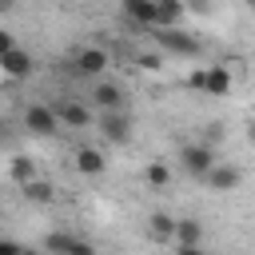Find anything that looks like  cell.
I'll return each instance as SVG.
<instances>
[{"mask_svg":"<svg viewBox=\"0 0 255 255\" xmlns=\"http://www.w3.org/2000/svg\"><path fill=\"white\" fill-rule=\"evenodd\" d=\"M147 36H151V44H155L163 56H183V60H191V56L203 52V44H199L191 32H183V28H151Z\"/></svg>","mask_w":255,"mask_h":255,"instance_id":"6da1fadb","label":"cell"},{"mask_svg":"<svg viewBox=\"0 0 255 255\" xmlns=\"http://www.w3.org/2000/svg\"><path fill=\"white\" fill-rule=\"evenodd\" d=\"M96 131L112 147L131 143V112H96Z\"/></svg>","mask_w":255,"mask_h":255,"instance_id":"7a4b0ae2","label":"cell"},{"mask_svg":"<svg viewBox=\"0 0 255 255\" xmlns=\"http://www.w3.org/2000/svg\"><path fill=\"white\" fill-rule=\"evenodd\" d=\"M219 159H215V147L211 143H203V139H195V143H183L179 147V167L191 175V179H199L203 183V175L215 167Z\"/></svg>","mask_w":255,"mask_h":255,"instance_id":"3957f363","label":"cell"},{"mask_svg":"<svg viewBox=\"0 0 255 255\" xmlns=\"http://www.w3.org/2000/svg\"><path fill=\"white\" fill-rule=\"evenodd\" d=\"M92 108L96 112H131V100L120 84L100 76V80H92Z\"/></svg>","mask_w":255,"mask_h":255,"instance_id":"277c9868","label":"cell"},{"mask_svg":"<svg viewBox=\"0 0 255 255\" xmlns=\"http://www.w3.org/2000/svg\"><path fill=\"white\" fill-rule=\"evenodd\" d=\"M56 116H60V128H72V131H84V128H96V108L84 104V100H60L52 104Z\"/></svg>","mask_w":255,"mask_h":255,"instance_id":"5b68a950","label":"cell"},{"mask_svg":"<svg viewBox=\"0 0 255 255\" xmlns=\"http://www.w3.org/2000/svg\"><path fill=\"white\" fill-rule=\"evenodd\" d=\"M24 128H28L36 139H52V135L60 131V116H56V108H48V104H28V108H24Z\"/></svg>","mask_w":255,"mask_h":255,"instance_id":"8992f818","label":"cell"},{"mask_svg":"<svg viewBox=\"0 0 255 255\" xmlns=\"http://www.w3.org/2000/svg\"><path fill=\"white\" fill-rule=\"evenodd\" d=\"M44 251L48 255H96V247L76 231H48L44 235Z\"/></svg>","mask_w":255,"mask_h":255,"instance_id":"52a82bcc","label":"cell"},{"mask_svg":"<svg viewBox=\"0 0 255 255\" xmlns=\"http://www.w3.org/2000/svg\"><path fill=\"white\" fill-rule=\"evenodd\" d=\"M32 72H36V60H32V52H24L20 44L0 56V76H4V80L24 84V80H32Z\"/></svg>","mask_w":255,"mask_h":255,"instance_id":"ba28073f","label":"cell"},{"mask_svg":"<svg viewBox=\"0 0 255 255\" xmlns=\"http://www.w3.org/2000/svg\"><path fill=\"white\" fill-rule=\"evenodd\" d=\"M72 68H76V76H84V80H100V76L108 72V52H104V48H80L76 60H72Z\"/></svg>","mask_w":255,"mask_h":255,"instance_id":"9c48e42d","label":"cell"},{"mask_svg":"<svg viewBox=\"0 0 255 255\" xmlns=\"http://www.w3.org/2000/svg\"><path fill=\"white\" fill-rule=\"evenodd\" d=\"M120 12L131 28H155V0H120Z\"/></svg>","mask_w":255,"mask_h":255,"instance_id":"30bf717a","label":"cell"},{"mask_svg":"<svg viewBox=\"0 0 255 255\" xmlns=\"http://www.w3.org/2000/svg\"><path fill=\"white\" fill-rule=\"evenodd\" d=\"M76 171H80V175H88V179H96V175H104V171H108V155H104L100 147L84 143V147H76Z\"/></svg>","mask_w":255,"mask_h":255,"instance_id":"8fae6325","label":"cell"},{"mask_svg":"<svg viewBox=\"0 0 255 255\" xmlns=\"http://www.w3.org/2000/svg\"><path fill=\"white\" fill-rule=\"evenodd\" d=\"M203 183H207L211 191H235V187L243 183V171H239L235 163H215V167L203 175Z\"/></svg>","mask_w":255,"mask_h":255,"instance_id":"7c38bea8","label":"cell"},{"mask_svg":"<svg viewBox=\"0 0 255 255\" xmlns=\"http://www.w3.org/2000/svg\"><path fill=\"white\" fill-rule=\"evenodd\" d=\"M231 68L227 64H207V88H203V96L207 100H223V96H231Z\"/></svg>","mask_w":255,"mask_h":255,"instance_id":"4fadbf2b","label":"cell"},{"mask_svg":"<svg viewBox=\"0 0 255 255\" xmlns=\"http://www.w3.org/2000/svg\"><path fill=\"white\" fill-rule=\"evenodd\" d=\"M187 16L183 0H155V28H179Z\"/></svg>","mask_w":255,"mask_h":255,"instance_id":"5bb4252c","label":"cell"},{"mask_svg":"<svg viewBox=\"0 0 255 255\" xmlns=\"http://www.w3.org/2000/svg\"><path fill=\"white\" fill-rule=\"evenodd\" d=\"M8 175H12V183L20 187V183L36 179V175H40V167H36V159H32L28 151H16V155L8 159Z\"/></svg>","mask_w":255,"mask_h":255,"instance_id":"9a60e30c","label":"cell"},{"mask_svg":"<svg viewBox=\"0 0 255 255\" xmlns=\"http://www.w3.org/2000/svg\"><path fill=\"white\" fill-rule=\"evenodd\" d=\"M175 243H183V247H199V243H203V223H199L195 215L175 219Z\"/></svg>","mask_w":255,"mask_h":255,"instance_id":"2e32d148","label":"cell"},{"mask_svg":"<svg viewBox=\"0 0 255 255\" xmlns=\"http://www.w3.org/2000/svg\"><path fill=\"white\" fill-rule=\"evenodd\" d=\"M147 235L159 239V243L175 239V215H167V211H151V215H147Z\"/></svg>","mask_w":255,"mask_h":255,"instance_id":"e0dca14e","label":"cell"},{"mask_svg":"<svg viewBox=\"0 0 255 255\" xmlns=\"http://www.w3.org/2000/svg\"><path fill=\"white\" fill-rule=\"evenodd\" d=\"M20 191H24L28 203H52V199H56V187H52L48 179H40V175L28 179V183H20Z\"/></svg>","mask_w":255,"mask_h":255,"instance_id":"ac0fdd59","label":"cell"},{"mask_svg":"<svg viewBox=\"0 0 255 255\" xmlns=\"http://www.w3.org/2000/svg\"><path fill=\"white\" fill-rule=\"evenodd\" d=\"M143 179H147V187H167V183H171V167H167L163 159H151V163L143 167Z\"/></svg>","mask_w":255,"mask_h":255,"instance_id":"d6986e66","label":"cell"},{"mask_svg":"<svg viewBox=\"0 0 255 255\" xmlns=\"http://www.w3.org/2000/svg\"><path fill=\"white\" fill-rule=\"evenodd\" d=\"M187 88L203 96V88H207V64H203V68H191V72H187Z\"/></svg>","mask_w":255,"mask_h":255,"instance_id":"ffe728a7","label":"cell"},{"mask_svg":"<svg viewBox=\"0 0 255 255\" xmlns=\"http://www.w3.org/2000/svg\"><path fill=\"white\" fill-rule=\"evenodd\" d=\"M223 135H227V128H223V124L215 120V124H207V135H203V143H211V147H215V143H219Z\"/></svg>","mask_w":255,"mask_h":255,"instance_id":"44dd1931","label":"cell"},{"mask_svg":"<svg viewBox=\"0 0 255 255\" xmlns=\"http://www.w3.org/2000/svg\"><path fill=\"white\" fill-rule=\"evenodd\" d=\"M0 255H24V243H16V239L0 235Z\"/></svg>","mask_w":255,"mask_h":255,"instance_id":"7402d4cb","label":"cell"},{"mask_svg":"<svg viewBox=\"0 0 255 255\" xmlns=\"http://www.w3.org/2000/svg\"><path fill=\"white\" fill-rule=\"evenodd\" d=\"M159 64H163V52L159 56H139V68H147V72H155Z\"/></svg>","mask_w":255,"mask_h":255,"instance_id":"603a6c76","label":"cell"},{"mask_svg":"<svg viewBox=\"0 0 255 255\" xmlns=\"http://www.w3.org/2000/svg\"><path fill=\"white\" fill-rule=\"evenodd\" d=\"M12 48H16V36L0 28V56H4V52H12Z\"/></svg>","mask_w":255,"mask_h":255,"instance_id":"cb8c5ba5","label":"cell"},{"mask_svg":"<svg viewBox=\"0 0 255 255\" xmlns=\"http://www.w3.org/2000/svg\"><path fill=\"white\" fill-rule=\"evenodd\" d=\"M175 255H207V251H203V243H199V247H183V243H179Z\"/></svg>","mask_w":255,"mask_h":255,"instance_id":"d4e9b609","label":"cell"},{"mask_svg":"<svg viewBox=\"0 0 255 255\" xmlns=\"http://www.w3.org/2000/svg\"><path fill=\"white\" fill-rule=\"evenodd\" d=\"M12 4H16V0H0V12H12Z\"/></svg>","mask_w":255,"mask_h":255,"instance_id":"484cf974","label":"cell"},{"mask_svg":"<svg viewBox=\"0 0 255 255\" xmlns=\"http://www.w3.org/2000/svg\"><path fill=\"white\" fill-rule=\"evenodd\" d=\"M247 139H251V143H255V120H251V124H247Z\"/></svg>","mask_w":255,"mask_h":255,"instance_id":"4316f807","label":"cell"},{"mask_svg":"<svg viewBox=\"0 0 255 255\" xmlns=\"http://www.w3.org/2000/svg\"><path fill=\"white\" fill-rule=\"evenodd\" d=\"M24 255H44V251H32V247H24Z\"/></svg>","mask_w":255,"mask_h":255,"instance_id":"83f0119b","label":"cell"},{"mask_svg":"<svg viewBox=\"0 0 255 255\" xmlns=\"http://www.w3.org/2000/svg\"><path fill=\"white\" fill-rule=\"evenodd\" d=\"M251 4H255V0H251Z\"/></svg>","mask_w":255,"mask_h":255,"instance_id":"f1b7e54d","label":"cell"}]
</instances>
